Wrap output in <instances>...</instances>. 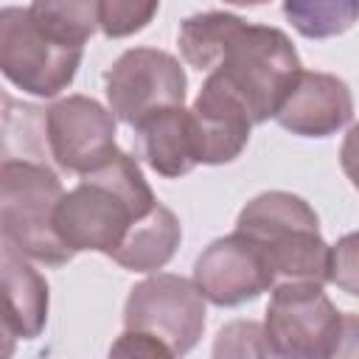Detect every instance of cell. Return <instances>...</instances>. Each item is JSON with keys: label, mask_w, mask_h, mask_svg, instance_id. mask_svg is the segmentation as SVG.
Returning a JSON list of instances; mask_svg holds the SVG:
<instances>
[{"label": "cell", "mask_w": 359, "mask_h": 359, "mask_svg": "<svg viewBox=\"0 0 359 359\" xmlns=\"http://www.w3.org/2000/svg\"><path fill=\"white\" fill-rule=\"evenodd\" d=\"M140 151L146 163L168 177H185L199 165V151H196V129L191 109L185 107H165L151 112L140 126H135Z\"/></svg>", "instance_id": "cell-13"}, {"label": "cell", "mask_w": 359, "mask_h": 359, "mask_svg": "<svg viewBox=\"0 0 359 359\" xmlns=\"http://www.w3.org/2000/svg\"><path fill=\"white\" fill-rule=\"evenodd\" d=\"M286 20L309 39L345 34L359 20L356 0H289L283 3Z\"/></svg>", "instance_id": "cell-18"}, {"label": "cell", "mask_w": 359, "mask_h": 359, "mask_svg": "<svg viewBox=\"0 0 359 359\" xmlns=\"http://www.w3.org/2000/svg\"><path fill=\"white\" fill-rule=\"evenodd\" d=\"M342 314L323 283H278L272 289L264 334L278 359H331Z\"/></svg>", "instance_id": "cell-6"}, {"label": "cell", "mask_w": 359, "mask_h": 359, "mask_svg": "<svg viewBox=\"0 0 359 359\" xmlns=\"http://www.w3.org/2000/svg\"><path fill=\"white\" fill-rule=\"evenodd\" d=\"M65 191L59 174L39 160H3L0 165V222L3 241L25 258L62 266L73 252L53 230V213Z\"/></svg>", "instance_id": "cell-4"}, {"label": "cell", "mask_w": 359, "mask_h": 359, "mask_svg": "<svg viewBox=\"0 0 359 359\" xmlns=\"http://www.w3.org/2000/svg\"><path fill=\"white\" fill-rule=\"evenodd\" d=\"M236 233L264 252L275 286L328 280L331 247L320 236L317 213L303 196L289 191L258 194L241 208Z\"/></svg>", "instance_id": "cell-2"}, {"label": "cell", "mask_w": 359, "mask_h": 359, "mask_svg": "<svg viewBox=\"0 0 359 359\" xmlns=\"http://www.w3.org/2000/svg\"><path fill=\"white\" fill-rule=\"evenodd\" d=\"M236 20H238V14H230V11H202V14L182 20L180 50H182L185 62L196 70H213Z\"/></svg>", "instance_id": "cell-16"}, {"label": "cell", "mask_w": 359, "mask_h": 359, "mask_svg": "<svg viewBox=\"0 0 359 359\" xmlns=\"http://www.w3.org/2000/svg\"><path fill=\"white\" fill-rule=\"evenodd\" d=\"M48 151L62 171L93 174L115 154V115L95 98L67 95L56 101L45 115Z\"/></svg>", "instance_id": "cell-9"}, {"label": "cell", "mask_w": 359, "mask_h": 359, "mask_svg": "<svg viewBox=\"0 0 359 359\" xmlns=\"http://www.w3.org/2000/svg\"><path fill=\"white\" fill-rule=\"evenodd\" d=\"M180 238L182 227L177 216L165 205H157L151 216L132 227V233L126 236L123 247L112 255V261L129 272H154L174 258Z\"/></svg>", "instance_id": "cell-15"}, {"label": "cell", "mask_w": 359, "mask_h": 359, "mask_svg": "<svg viewBox=\"0 0 359 359\" xmlns=\"http://www.w3.org/2000/svg\"><path fill=\"white\" fill-rule=\"evenodd\" d=\"M210 359H278V356L264 334V325H258L255 320H233L216 334Z\"/></svg>", "instance_id": "cell-19"}, {"label": "cell", "mask_w": 359, "mask_h": 359, "mask_svg": "<svg viewBox=\"0 0 359 359\" xmlns=\"http://www.w3.org/2000/svg\"><path fill=\"white\" fill-rule=\"evenodd\" d=\"M28 11L42 28L81 48L98 28V0H36Z\"/></svg>", "instance_id": "cell-17"}, {"label": "cell", "mask_w": 359, "mask_h": 359, "mask_svg": "<svg viewBox=\"0 0 359 359\" xmlns=\"http://www.w3.org/2000/svg\"><path fill=\"white\" fill-rule=\"evenodd\" d=\"M3 289L6 334L20 339L39 337L48 323V283L8 241H3Z\"/></svg>", "instance_id": "cell-14"}, {"label": "cell", "mask_w": 359, "mask_h": 359, "mask_svg": "<svg viewBox=\"0 0 359 359\" xmlns=\"http://www.w3.org/2000/svg\"><path fill=\"white\" fill-rule=\"evenodd\" d=\"M194 129H196V151L199 163L205 165H222L233 163L252 129V118L244 107V101L213 73H208L194 107H191Z\"/></svg>", "instance_id": "cell-11"}, {"label": "cell", "mask_w": 359, "mask_h": 359, "mask_svg": "<svg viewBox=\"0 0 359 359\" xmlns=\"http://www.w3.org/2000/svg\"><path fill=\"white\" fill-rule=\"evenodd\" d=\"M328 283H334L337 289L359 297V230L342 236L331 247Z\"/></svg>", "instance_id": "cell-21"}, {"label": "cell", "mask_w": 359, "mask_h": 359, "mask_svg": "<svg viewBox=\"0 0 359 359\" xmlns=\"http://www.w3.org/2000/svg\"><path fill=\"white\" fill-rule=\"evenodd\" d=\"M157 205L137 160L118 149L107 165L81 177L62 196L53 213V230L73 255L90 250L112 258L132 227L151 216Z\"/></svg>", "instance_id": "cell-1"}, {"label": "cell", "mask_w": 359, "mask_h": 359, "mask_svg": "<svg viewBox=\"0 0 359 359\" xmlns=\"http://www.w3.org/2000/svg\"><path fill=\"white\" fill-rule=\"evenodd\" d=\"M194 283L213 306H241L275 289L264 252L241 233L210 241L194 264Z\"/></svg>", "instance_id": "cell-10"}, {"label": "cell", "mask_w": 359, "mask_h": 359, "mask_svg": "<svg viewBox=\"0 0 359 359\" xmlns=\"http://www.w3.org/2000/svg\"><path fill=\"white\" fill-rule=\"evenodd\" d=\"M157 3H132V0H101L98 3V28L118 39L135 31H143L157 14Z\"/></svg>", "instance_id": "cell-20"}, {"label": "cell", "mask_w": 359, "mask_h": 359, "mask_svg": "<svg viewBox=\"0 0 359 359\" xmlns=\"http://www.w3.org/2000/svg\"><path fill=\"white\" fill-rule=\"evenodd\" d=\"M104 81L109 112L132 129L157 109L182 107L188 87L182 65L157 48H132L121 53L104 73Z\"/></svg>", "instance_id": "cell-8"}, {"label": "cell", "mask_w": 359, "mask_h": 359, "mask_svg": "<svg viewBox=\"0 0 359 359\" xmlns=\"http://www.w3.org/2000/svg\"><path fill=\"white\" fill-rule=\"evenodd\" d=\"M331 359H359V314H342L339 342Z\"/></svg>", "instance_id": "cell-23"}, {"label": "cell", "mask_w": 359, "mask_h": 359, "mask_svg": "<svg viewBox=\"0 0 359 359\" xmlns=\"http://www.w3.org/2000/svg\"><path fill=\"white\" fill-rule=\"evenodd\" d=\"M210 73L244 101L252 123H264L278 115L297 84L303 65L280 28L255 25L238 17Z\"/></svg>", "instance_id": "cell-3"}, {"label": "cell", "mask_w": 359, "mask_h": 359, "mask_svg": "<svg viewBox=\"0 0 359 359\" xmlns=\"http://www.w3.org/2000/svg\"><path fill=\"white\" fill-rule=\"evenodd\" d=\"M353 118V95L334 73L303 70L275 121L300 137H328Z\"/></svg>", "instance_id": "cell-12"}, {"label": "cell", "mask_w": 359, "mask_h": 359, "mask_svg": "<svg viewBox=\"0 0 359 359\" xmlns=\"http://www.w3.org/2000/svg\"><path fill=\"white\" fill-rule=\"evenodd\" d=\"M339 163H342L345 177L351 180V185L359 191V123H353L348 129L342 149H339Z\"/></svg>", "instance_id": "cell-24"}, {"label": "cell", "mask_w": 359, "mask_h": 359, "mask_svg": "<svg viewBox=\"0 0 359 359\" xmlns=\"http://www.w3.org/2000/svg\"><path fill=\"white\" fill-rule=\"evenodd\" d=\"M107 359H177V353L154 334L146 331H123L112 348Z\"/></svg>", "instance_id": "cell-22"}, {"label": "cell", "mask_w": 359, "mask_h": 359, "mask_svg": "<svg viewBox=\"0 0 359 359\" xmlns=\"http://www.w3.org/2000/svg\"><path fill=\"white\" fill-rule=\"evenodd\" d=\"M126 331L160 337L177 356L196 348L205 331V297L194 280L157 272L132 286L123 306Z\"/></svg>", "instance_id": "cell-7"}, {"label": "cell", "mask_w": 359, "mask_h": 359, "mask_svg": "<svg viewBox=\"0 0 359 359\" xmlns=\"http://www.w3.org/2000/svg\"><path fill=\"white\" fill-rule=\"evenodd\" d=\"M84 48L42 28L28 6L0 8V70L22 93L53 98L76 79Z\"/></svg>", "instance_id": "cell-5"}]
</instances>
